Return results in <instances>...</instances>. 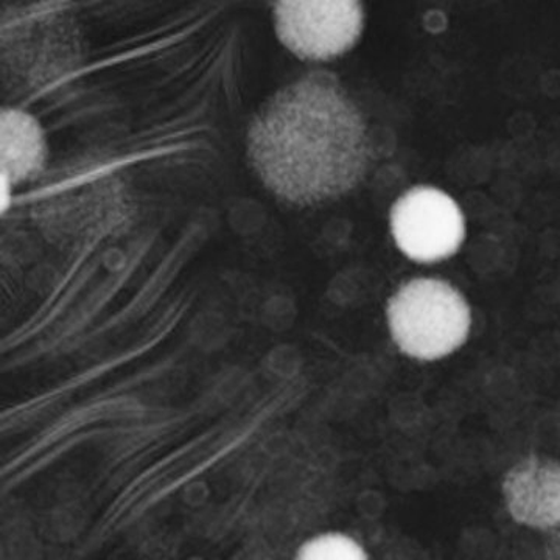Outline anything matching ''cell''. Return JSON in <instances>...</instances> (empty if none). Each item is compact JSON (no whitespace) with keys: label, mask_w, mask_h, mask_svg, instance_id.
<instances>
[{"label":"cell","mask_w":560,"mask_h":560,"mask_svg":"<svg viewBox=\"0 0 560 560\" xmlns=\"http://www.w3.org/2000/svg\"><path fill=\"white\" fill-rule=\"evenodd\" d=\"M246 154L279 200L316 206L345 197L370 171L368 121L340 80L315 72L282 88L254 116Z\"/></svg>","instance_id":"cell-1"},{"label":"cell","mask_w":560,"mask_h":560,"mask_svg":"<svg viewBox=\"0 0 560 560\" xmlns=\"http://www.w3.org/2000/svg\"><path fill=\"white\" fill-rule=\"evenodd\" d=\"M386 323L401 353L436 361L463 348L471 330V311L447 280L418 278L401 283L389 298Z\"/></svg>","instance_id":"cell-2"},{"label":"cell","mask_w":560,"mask_h":560,"mask_svg":"<svg viewBox=\"0 0 560 560\" xmlns=\"http://www.w3.org/2000/svg\"><path fill=\"white\" fill-rule=\"evenodd\" d=\"M272 25L279 43L300 60L334 61L363 35V0H275Z\"/></svg>","instance_id":"cell-3"},{"label":"cell","mask_w":560,"mask_h":560,"mask_svg":"<svg viewBox=\"0 0 560 560\" xmlns=\"http://www.w3.org/2000/svg\"><path fill=\"white\" fill-rule=\"evenodd\" d=\"M80 35L61 11H36L18 20L3 36V65L14 83L44 90L69 75L80 61Z\"/></svg>","instance_id":"cell-4"},{"label":"cell","mask_w":560,"mask_h":560,"mask_svg":"<svg viewBox=\"0 0 560 560\" xmlns=\"http://www.w3.org/2000/svg\"><path fill=\"white\" fill-rule=\"evenodd\" d=\"M389 226L400 253L418 264L448 259L466 238V219L458 202L430 186L405 191L390 208Z\"/></svg>","instance_id":"cell-5"},{"label":"cell","mask_w":560,"mask_h":560,"mask_svg":"<svg viewBox=\"0 0 560 560\" xmlns=\"http://www.w3.org/2000/svg\"><path fill=\"white\" fill-rule=\"evenodd\" d=\"M504 506L512 521L545 530L560 523V460L528 455L511 467L501 485Z\"/></svg>","instance_id":"cell-6"},{"label":"cell","mask_w":560,"mask_h":560,"mask_svg":"<svg viewBox=\"0 0 560 560\" xmlns=\"http://www.w3.org/2000/svg\"><path fill=\"white\" fill-rule=\"evenodd\" d=\"M2 128V180L18 186L40 175L49 161V142L46 131L35 116L20 108H3L0 116Z\"/></svg>","instance_id":"cell-7"},{"label":"cell","mask_w":560,"mask_h":560,"mask_svg":"<svg viewBox=\"0 0 560 560\" xmlns=\"http://www.w3.org/2000/svg\"><path fill=\"white\" fill-rule=\"evenodd\" d=\"M298 558L305 560H364L368 559L366 551L359 541L346 534L330 533L320 534L313 539L305 541Z\"/></svg>","instance_id":"cell-8"},{"label":"cell","mask_w":560,"mask_h":560,"mask_svg":"<svg viewBox=\"0 0 560 560\" xmlns=\"http://www.w3.org/2000/svg\"><path fill=\"white\" fill-rule=\"evenodd\" d=\"M544 555L548 559H560V523L545 530Z\"/></svg>","instance_id":"cell-9"}]
</instances>
